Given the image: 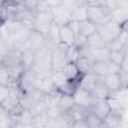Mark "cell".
<instances>
[{
    "label": "cell",
    "instance_id": "e575fe53",
    "mask_svg": "<svg viewBox=\"0 0 128 128\" xmlns=\"http://www.w3.org/2000/svg\"><path fill=\"white\" fill-rule=\"evenodd\" d=\"M119 77H120V82H121V86L122 88H127V84H128V71H124V70H120L119 72Z\"/></svg>",
    "mask_w": 128,
    "mask_h": 128
},
{
    "label": "cell",
    "instance_id": "ffe728a7",
    "mask_svg": "<svg viewBox=\"0 0 128 128\" xmlns=\"http://www.w3.org/2000/svg\"><path fill=\"white\" fill-rule=\"evenodd\" d=\"M127 16H128V9L117 7L111 10V19L115 22L119 23L120 25L127 23Z\"/></svg>",
    "mask_w": 128,
    "mask_h": 128
},
{
    "label": "cell",
    "instance_id": "30bf717a",
    "mask_svg": "<svg viewBox=\"0 0 128 128\" xmlns=\"http://www.w3.org/2000/svg\"><path fill=\"white\" fill-rule=\"evenodd\" d=\"M91 93L95 99H106L109 96L110 91L104 83V76L97 75V80L91 90Z\"/></svg>",
    "mask_w": 128,
    "mask_h": 128
},
{
    "label": "cell",
    "instance_id": "8fae6325",
    "mask_svg": "<svg viewBox=\"0 0 128 128\" xmlns=\"http://www.w3.org/2000/svg\"><path fill=\"white\" fill-rule=\"evenodd\" d=\"M51 12H52V15H53V22L55 24H57L58 26L67 24L71 20L70 13L67 10H65L63 7H61L60 5L56 6V7H53L51 9Z\"/></svg>",
    "mask_w": 128,
    "mask_h": 128
},
{
    "label": "cell",
    "instance_id": "5b68a950",
    "mask_svg": "<svg viewBox=\"0 0 128 128\" xmlns=\"http://www.w3.org/2000/svg\"><path fill=\"white\" fill-rule=\"evenodd\" d=\"M53 15L50 11H35L33 19V29L45 35L53 24Z\"/></svg>",
    "mask_w": 128,
    "mask_h": 128
},
{
    "label": "cell",
    "instance_id": "3957f363",
    "mask_svg": "<svg viewBox=\"0 0 128 128\" xmlns=\"http://www.w3.org/2000/svg\"><path fill=\"white\" fill-rule=\"evenodd\" d=\"M69 45L59 42L51 51V71H62L64 66L68 63L65 52Z\"/></svg>",
    "mask_w": 128,
    "mask_h": 128
},
{
    "label": "cell",
    "instance_id": "5bb4252c",
    "mask_svg": "<svg viewBox=\"0 0 128 128\" xmlns=\"http://www.w3.org/2000/svg\"><path fill=\"white\" fill-rule=\"evenodd\" d=\"M88 113H89V110L87 107L82 106V105H78V104H74L67 111V114L73 120V123L76 120H84Z\"/></svg>",
    "mask_w": 128,
    "mask_h": 128
},
{
    "label": "cell",
    "instance_id": "7c38bea8",
    "mask_svg": "<svg viewBox=\"0 0 128 128\" xmlns=\"http://www.w3.org/2000/svg\"><path fill=\"white\" fill-rule=\"evenodd\" d=\"M45 38V45L50 47L51 49L54 48L59 42H60V38H59V26L55 23H53L50 27V29L48 30V32L44 35Z\"/></svg>",
    "mask_w": 128,
    "mask_h": 128
},
{
    "label": "cell",
    "instance_id": "74e56055",
    "mask_svg": "<svg viewBox=\"0 0 128 128\" xmlns=\"http://www.w3.org/2000/svg\"><path fill=\"white\" fill-rule=\"evenodd\" d=\"M86 5H94V6H101V7H107V1L106 0H84Z\"/></svg>",
    "mask_w": 128,
    "mask_h": 128
},
{
    "label": "cell",
    "instance_id": "ba28073f",
    "mask_svg": "<svg viewBox=\"0 0 128 128\" xmlns=\"http://www.w3.org/2000/svg\"><path fill=\"white\" fill-rule=\"evenodd\" d=\"M72 96H73L75 104L82 105V106H85V107H89L93 103V101L95 100V98L93 97L91 91L83 89V88H81L79 86L73 92Z\"/></svg>",
    "mask_w": 128,
    "mask_h": 128
},
{
    "label": "cell",
    "instance_id": "44dd1931",
    "mask_svg": "<svg viewBox=\"0 0 128 128\" xmlns=\"http://www.w3.org/2000/svg\"><path fill=\"white\" fill-rule=\"evenodd\" d=\"M87 46L90 49H96L101 47H106L107 43L101 38V36L98 34V32H94L90 36L87 37Z\"/></svg>",
    "mask_w": 128,
    "mask_h": 128
},
{
    "label": "cell",
    "instance_id": "d6a6232c",
    "mask_svg": "<svg viewBox=\"0 0 128 128\" xmlns=\"http://www.w3.org/2000/svg\"><path fill=\"white\" fill-rule=\"evenodd\" d=\"M107 47L108 49L111 51V50H122L124 48H127V44H124L119 38L118 36L113 39L112 41H110L109 43H107Z\"/></svg>",
    "mask_w": 128,
    "mask_h": 128
},
{
    "label": "cell",
    "instance_id": "83f0119b",
    "mask_svg": "<svg viewBox=\"0 0 128 128\" xmlns=\"http://www.w3.org/2000/svg\"><path fill=\"white\" fill-rule=\"evenodd\" d=\"M34 62V52L30 50H23L22 55V66L24 70H29L33 66Z\"/></svg>",
    "mask_w": 128,
    "mask_h": 128
},
{
    "label": "cell",
    "instance_id": "ab89813d",
    "mask_svg": "<svg viewBox=\"0 0 128 128\" xmlns=\"http://www.w3.org/2000/svg\"><path fill=\"white\" fill-rule=\"evenodd\" d=\"M8 1H11V2L16 3V4H18V5H19V4H22L24 0H8Z\"/></svg>",
    "mask_w": 128,
    "mask_h": 128
},
{
    "label": "cell",
    "instance_id": "2e32d148",
    "mask_svg": "<svg viewBox=\"0 0 128 128\" xmlns=\"http://www.w3.org/2000/svg\"><path fill=\"white\" fill-rule=\"evenodd\" d=\"M74 104H75V102H74L72 95L61 94V96L58 100V103H57V108H58L59 112L62 114V113L67 112Z\"/></svg>",
    "mask_w": 128,
    "mask_h": 128
},
{
    "label": "cell",
    "instance_id": "f546056e",
    "mask_svg": "<svg viewBox=\"0 0 128 128\" xmlns=\"http://www.w3.org/2000/svg\"><path fill=\"white\" fill-rule=\"evenodd\" d=\"M65 56L67 59L68 63H75L76 60L79 58V49H77L75 46L70 45L68 46L66 52H65Z\"/></svg>",
    "mask_w": 128,
    "mask_h": 128
},
{
    "label": "cell",
    "instance_id": "d4e9b609",
    "mask_svg": "<svg viewBox=\"0 0 128 128\" xmlns=\"http://www.w3.org/2000/svg\"><path fill=\"white\" fill-rule=\"evenodd\" d=\"M62 72L64 73V75L66 76V78L68 80H73L76 78H79L82 74L79 72L77 66L75 63H67L64 68L62 69Z\"/></svg>",
    "mask_w": 128,
    "mask_h": 128
},
{
    "label": "cell",
    "instance_id": "277c9868",
    "mask_svg": "<svg viewBox=\"0 0 128 128\" xmlns=\"http://www.w3.org/2000/svg\"><path fill=\"white\" fill-rule=\"evenodd\" d=\"M23 50L19 47H9L0 55V64L5 68L22 65Z\"/></svg>",
    "mask_w": 128,
    "mask_h": 128
},
{
    "label": "cell",
    "instance_id": "e0dca14e",
    "mask_svg": "<svg viewBox=\"0 0 128 128\" xmlns=\"http://www.w3.org/2000/svg\"><path fill=\"white\" fill-rule=\"evenodd\" d=\"M97 80V75L94 72H90V73H86V74H82L80 82H79V87L86 89L88 91H91L95 82Z\"/></svg>",
    "mask_w": 128,
    "mask_h": 128
},
{
    "label": "cell",
    "instance_id": "7402d4cb",
    "mask_svg": "<svg viewBox=\"0 0 128 128\" xmlns=\"http://www.w3.org/2000/svg\"><path fill=\"white\" fill-rule=\"evenodd\" d=\"M110 50L108 47H101L96 49H91V57L94 62L96 61H108Z\"/></svg>",
    "mask_w": 128,
    "mask_h": 128
},
{
    "label": "cell",
    "instance_id": "8d00e7d4",
    "mask_svg": "<svg viewBox=\"0 0 128 128\" xmlns=\"http://www.w3.org/2000/svg\"><path fill=\"white\" fill-rule=\"evenodd\" d=\"M39 1L40 0H24L22 4L25 7H27L28 9H30L32 11H35V9L37 8V6L39 4Z\"/></svg>",
    "mask_w": 128,
    "mask_h": 128
},
{
    "label": "cell",
    "instance_id": "d6986e66",
    "mask_svg": "<svg viewBox=\"0 0 128 128\" xmlns=\"http://www.w3.org/2000/svg\"><path fill=\"white\" fill-rule=\"evenodd\" d=\"M97 26L94 25L92 22H90L87 19L78 21V33L88 37L91 34H93L94 32H96Z\"/></svg>",
    "mask_w": 128,
    "mask_h": 128
},
{
    "label": "cell",
    "instance_id": "cb8c5ba5",
    "mask_svg": "<svg viewBox=\"0 0 128 128\" xmlns=\"http://www.w3.org/2000/svg\"><path fill=\"white\" fill-rule=\"evenodd\" d=\"M86 7H87V5L85 3H79L70 12V18H71V20L81 21V20L86 19Z\"/></svg>",
    "mask_w": 128,
    "mask_h": 128
},
{
    "label": "cell",
    "instance_id": "7a4b0ae2",
    "mask_svg": "<svg viewBox=\"0 0 128 128\" xmlns=\"http://www.w3.org/2000/svg\"><path fill=\"white\" fill-rule=\"evenodd\" d=\"M126 26H127V23H124V24L120 25L119 23H117L114 20L110 19L109 21H107L103 25L97 26L96 31L98 32V34L101 36V38L106 43H109L110 41L115 39L120 34L122 29L126 28Z\"/></svg>",
    "mask_w": 128,
    "mask_h": 128
},
{
    "label": "cell",
    "instance_id": "f35d334b",
    "mask_svg": "<svg viewBox=\"0 0 128 128\" xmlns=\"http://www.w3.org/2000/svg\"><path fill=\"white\" fill-rule=\"evenodd\" d=\"M71 127H75V128H87V125L85 123L84 120H76L74 121V123L72 124Z\"/></svg>",
    "mask_w": 128,
    "mask_h": 128
},
{
    "label": "cell",
    "instance_id": "f1b7e54d",
    "mask_svg": "<svg viewBox=\"0 0 128 128\" xmlns=\"http://www.w3.org/2000/svg\"><path fill=\"white\" fill-rule=\"evenodd\" d=\"M126 55H127V48H124L122 50H111L109 54V60L120 65Z\"/></svg>",
    "mask_w": 128,
    "mask_h": 128
},
{
    "label": "cell",
    "instance_id": "603a6c76",
    "mask_svg": "<svg viewBox=\"0 0 128 128\" xmlns=\"http://www.w3.org/2000/svg\"><path fill=\"white\" fill-rule=\"evenodd\" d=\"M50 79L55 87L56 90H60L68 81V79L66 78V76L64 75V73L62 71H54L51 73L50 75Z\"/></svg>",
    "mask_w": 128,
    "mask_h": 128
},
{
    "label": "cell",
    "instance_id": "836d02e7",
    "mask_svg": "<svg viewBox=\"0 0 128 128\" xmlns=\"http://www.w3.org/2000/svg\"><path fill=\"white\" fill-rule=\"evenodd\" d=\"M121 70V67L119 64L114 63L110 60L107 62V74H114V73H119Z\"/></svg>",
    "mask_w": 128,
    "mask_h": 128
},
{
    "label": "cell",
    "instance_id": "d590c367",
    "mask_svg": "<svg viewBox=\"0 0 128 128\" xmlns=\"http://www.w3.org/2000/svg\"><path fill=\"white\" fill-rule=\"evenodd\" d=\"M9 95V87L7 85L0 84V103H2Z\"/></svg>",
    "mask_w": 128,
    "mask_h": 128
},
{
    "label": "cell",
    "instance_id": "9a60e30c",
    "mask_svg": "<svg viewBox=\"0 0 128 128\" xmlns=\"http://www.w3.org/2000/svg\"><path fill=\"white\" fill-rule=\"evenodd\" d=\"M104 83L108 90L110 92L116 91L118 89H121V82H120V77L119 73H114V74H106L104 76Z\"/></svg>",
    "mask_w": 128,
    "mask_h": 128
},
{
    "label": "cell",
    "instance_id": "484cf974",
    "mask_svg": "<svg viewBox=\"0 0 128 128\" xmlns=\"http://www.w3.org/2000/svg\"><path fill=\"white\" fill-rule=\"evenodd\" d=\"M84 121L87 125V128H101L103 126V120L90 111L86 115Z\"/></svg>",
    "mask_w": 128,
    "mask_h": 128
},
{
    "label": "cell",
    "instance_id": "9c48e42d",
    "mask_svg": "<svg viewBox=\"0 0 128 128\" xmlns=\"http://www.w3.org/2000/svg\"><path fill=\"white\" fill-rule=\"evenodd\" d=\"M87 108L90 112L94 113L102 120L106 117V115L110 111V107L106 99H95L93 103Z\"/></svg>",
    "mask_w": 128,
    "mask_h": 128
},
{
    "label": "cell",
    "instance_id": "4dcf8cb0",
    "mask_svg": "<svg viewBox=\"0 0 128 128\" xmlns=\"http://www.w3.org/2000/svg\"><path fill=\"white\" fill-rule=\"evenodd\" d=\"M107 62L108 61H96L93 64V70L98 76H105L107 74Z\"/></svg>",
    "mask_w": 128,
    "mask_h": 128
},
{
    "label": "cell",
    "instance_id": "8992f818",
    "mask_svg": "<svg viewBox=\"0 0 128 128\" xmlns=\"http://www.w3.org/2000/svg\"><path fill=\"white\" fill-rule=\"evenodd\" d=\"M44 44H45L44 35L41 32H39L35 29H32L30 31V34H29L28 38L26 39V41L19 48H21L22 50H30L32 52H35L37 49H39Z\"/></svg>",
    "mask_w": 128,
    "mask_h": 128
},
{
    "label": "cell",
    "instance_id": "6da1fadb",
    "mask_svg": "<svg viewBox=\"0 0 128 128\" xmlns=\"http://www.w3.org/2000/svg\"><path fill=\"white\" fill-rule=\"evenodd\" d=\"M86 19L92 22L96 26L103 25L111 19V10L108 7L87 5L86 7Z\"/></svg>",
    "mask_w": 128,
    "mask_h": 128
},
{
    "label": "cell",
    "instance_id": "4316f807",
    "mask_svg": "<svg viewBox=\"0 0 128 128\" xmlns=\"http://www.w3.org/2000/svg\"><path fill=\"white\" fill-rule=\"evenodd\" d=\"M48 120H49V117H48V114L46 111L35 114V115H33L31 126H33V127H45L47 125Z\"/></svg>",
    "mask_w": 128,
    "mask_h": 128
},
{
    "label": "cell",
    "instance_id": "1f68e13d",
    "mask_svg": "<svg viewBox=\"0 0 128 128\" xmlns=\"http://www.w3.org/2000/svg\"><path fill=\"white\" fill-rule=\"evenodd\" d=\"M73 46H75L77 49H82L84 47H87V37L77 33L75 34V38H74V42H73Z\"/></svg>",
    "mask_w": 128,
    "mask_h": 128
},
{
    "label": "cell",
    "instance_id": "ac0fdd59",
    "mask_svg": "<svg viewBox=\"0 0 128 128\" xmlns=\"http://www.w3.org/2000/svg\"><path fill=\"white\" fill-rule=\"evenodd\" d=\"M75 64H76V66H77V68L81 74H86V73L92 72L94 62L89 58L79 56V58L76 60Z\"/></svg>",
    "mask_w": 128,
    "mask_h": 128
},
{
    "label": "cell",
    "instance_id": "4fadbf2b",
    "mask_svg": "<svg viewBox=\"0 0 128 128\" xmlns=\"http://www.w3.org/2000/svg\"><path fill=\"white\" fill-rule=\"evenodd\" d=\"M59 38H60V42H63L70 46L73 45L75 33L68 24H64L59 26Z\"/></svg>",
    "mask_w": 128,
    "mask_h": 128
},
{
    "label": "cell",
    "instance_id": "52a82bcc",
    "mask_svg": "<svg viewBox=\"0 0 128 128\" xmlns=\"http://www.w3.org/2000/svg\"><path fill=\"white\" fill-rule=\"evenodd\" d=\"M126 110H110L103 119V126L107 128H119L125 119Z\"/></svg>",
    "mask_w": 128,
    "mask_h": 128
}]
</instances>
